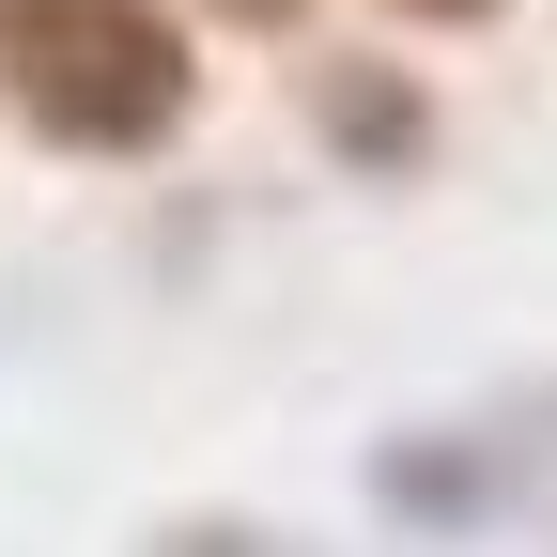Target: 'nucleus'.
<instances>
[{"mask_svg": "<svg viewBox=\"0 0 557 557\" xmlns=\"http://www.w3.org/2000/svg\"><path fill=\"white\" fill-rule=\"evenodd\" d=\"M387 16H434V32H465V16H496V0H387Z\"/></svg>", "mask_w": 557, "mask_h": 557, "instance_id": "obj_3", "label": "nucleus"}, {"mask_svg": "<svg viewBox=\"0 0 557 557\" xmlns=\"http://www.w3.org/2000/svg\"><path fill=\"white\" fill-rule=\"evenodd\" d=\"M218 16H248V32H295V16H310V0H218Z\"/></svg>", "mask_w": 557, "mask_h": 557, "instance_id": "obj_4", "label": "nucleus"}, {"mask_svg": "<svg viewBox=\"0 0 557 557\" xmlns=\"http://www.w3.org/2000/svg\"><path fill=\"white\" fill-rule=\"evenodd\" d=\"M325 139H341V156H372V171H403L418 156V139H434V94H418L403 78V62H325Z\"/></svg>", "mask_w": 557, "mask_h": 557, "instance_id": "obj_2", "label": "nucleus"}, {"mask_svg": "<svg viewBox=\"0 0 557 557\" xmlns=\"http://www.w3.org/2000/svg\"><path fill=\"white\" fill-rule=\"evenodd\" d=\"M0 94L62 156H156L201 109V62L171 0H0Z\"/></svg>", "mask_w": 557, "mask_h": 557, "instance_id": "obj_1", "label": "nucleus"}]
</instances>
